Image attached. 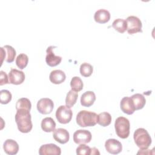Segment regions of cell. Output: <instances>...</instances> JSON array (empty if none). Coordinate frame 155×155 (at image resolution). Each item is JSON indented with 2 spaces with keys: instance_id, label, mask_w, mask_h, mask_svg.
Listing matches in <instances>:
<instances>
[{
  "instance_id": "obj_1",
  "label": "cell",
  "mask_w": 155,
  "mask_h": 155,
  "mask_svg": "<svg viewBox=\"0 0 155 155\" xmlns=\"http://www.w3.org/2000/svg\"><path fill=\"white\" fill-rule=\"evenodd\" d=\"M15 121L20 132L27 133L31 130L33 124L29 110L25 109L18 110L15 114Z\"/></svg>"
},
{
  "instance_id": "obj_2",
  "label": "cell",
  "mask_w": 155,
  "mask_h": 155,
  "mask_svg": "<svg viewBox=\"0 0 155 155\" xmlns=\"http://www.w3.org/2000/svg\"><path fill=\"white\" fill-rule=\"evenodd\" d=\"M76 122L81 127H93L97 124V114L87 110L80 111L76 116Z\"/></svg>"
},
{
  "instance_id": "obj_3",
  "label": "cell",
  "mask_w": 155,
  "mask_h": 155,
  "mask_svg": "<svg viewBox=\"0 0 155 155\" xmlns=\"http://www.w3.org/2000/svg\"><path fill=\"white\" fill-rule=\"evenodd\" d=\"M133 138L136 145L141 150L147 149L151 144V138L148 132L143 128H139L136 130Z\"/></svg>"
},
{
  "instance_id": "obj_4",
  "label": "cell",
  "mask_w": 155,
  "mask_h": 155,
  "mask_svg": "<svg viewBox=\"0 0 155 155\" xmlns=\"http://www.w3.org/2000/svg\"><path fill=\"white\" fill-rule=\"evenodd\" d=\"M116 133L121 139H126L130 134V124L129 120L123 116L117 117L114 123Z\"/></svg>"
},
{
  "instance_id": "obj_5",
  "label": "cell",
  "mask_w": 155,
  "mask_h": 155,
  "mask_svg": "<svg viewBox=\"0 0 155 155\" xmlns=\"http://www.w3.org/2000/svg\"><path fill=\"white\" fill-rule=\"evenodd\" d=\"M73 112L70 108L66 105L59 106L56 111V117L58 121L63 124H68L71 120Z\"/></svg>"
},
{
  "instance_id": "obj_6",
  "label": "cell",
  "mask_w": 155,
  "mask_h": 155,
  "mask_svg": "<svg viewBox=\"0 0 155 155\" xmlns=\"http://www.w3.org/2000/svg\"><path fill=\"white\" fill-rule=\"evenodd\" d=\"M127 31L130 34L142 32V24L140 19L135 16H130L126 19Z\"/></svg>"
},
{
  "instance_id": "obj_7",
  "label": "cell",
  "mask_w": 155,
  "mask_h": 155,
  "mask_svg": "<svg viewBox=\"0 0 155 155\" xmlns=\"http://www.w3.org/2000/svg\"><path fill=\"white\" fill-rule=\"evenodd\" d=\"M37 109L42 114H47L51 113L54 108L53 101L49 98L44 97L39 99L37 103Z\"/></svg>"
},
{
  "instance_id": "obj_8",
  "label": "cell",
  "mask_w": 155,
  "mask_h": 155,
  "mask_svg": "<svg viewBox=\"0 0 155 155\" xmlns=\"http://www.w3.org/2000/svg\"><path fill=\"white\" fill-rule=\"evenodd\" d=\"M91 138V133L87 130H78L73 134V140L77 144L89 143Z\"/></svg>"
},
{
  "instance_id": "obj_9",
  "label": "cell",
  "mask_w": 155,
  "mask_h": 155,
  "mask_svg": "<svg viewBox=\"0 0 155 155\" xmlns=\"http://www.w3.org/2000/svg\"><path fill=\"white\" fill-rule=\"evenodd\" d=\"M9 84L14 85L21 84L25 80V76L23 71L16 68H12L8 73Z\"/></svg>"
},
{
  "instance_id": "obj_10",
  "label": "cell",
  "mask_w": 155,
  "mask_h": 155,
  "mask_svg": "<svg viewBox=\"0 0 155 155\" xmlns=\"http://www.w3.org/2000/svg\"><path fill=\"white\" fill-rule=\"evenodd\" d=\"M106 150L110 154H117L122 151V145L121 143L115 139H109L105 143Z\"/></svg>"
},
{
  "instance_id": "obj_11",
  "label": "cell",
  "mask_w": 155,
  "mask_h": 155,
  "mask_svg": "<svg viewBox=\"0 0 155 155\" xmlns=\"http://www.w3.org/2000/svg\"><path fill=\"white\" fill-rule=\"evenodd\" d=\"M39 154L40 155H60L61 150L60 147L54 143H47L41 146L39 149Z\"/></svg>"
},
{
  "instance_id": "obj_12",
  "label": "cell",
  "mask_w": 155,
  "mask_h": 155,
  "mask_svg": "<svg viewBox=\"0 0 155 155\" xmlns=\"http://www.w3.org/2000/svg\"><path fill=\"white\" fill-rule=\"evenodd\" d=\"M54 47H56L50 46L46 50L47 55L45 56V62L50 67H55L59 65L62 61V57L59 56H56L54 54L53 48Z\"/></svg>"
},
{
  "instance_id": "obj_13",
  "label": "cell",
  "mask_w": 155,
  "mask_h": 155,
  "mask_svg": "<svg viewBox=\"0 0 155 155\" xmlns=\"http://www.w3.org/2000/svg\"><path fill=\"white\" fill-rule=\"evenodd\" d=\"M1 57L2 61L1 64L3 62V59L5 58V61L8 63H12L15 60L16 56V51L13 47L10 45H6L3 47L1 48Z\"/></svg>"
},
{
  "instance_id": "obj_14",
  "label": "cell",
  "mask_w": 155,
  "mask_h": 155,
  "mask_svg": "<svg viewBox=\"0 0 155 155\" xmlns=\"http://www.w3.org/2000/svg\"><path fill=\"white\" fill-rule=\"evenodd\" d=\"M53 137L56 142L61 144H64L68 142L70 134L67 130L62 128H59L54 130L53 131Z\"/></svg>"
},
{
  "instance_id": "obj_15",
  "label": "cell",
  "mask_w": 155,
  "mask_h": 155,
  "mask_svg": "<svg viewBox=\"0 0 155 155\" xmlns=\"http://www.w3.org/2000/svg\"><path fill=\"white\" fill-rule=\"evenodd\" d=\"M120 106L121 110L128 115L133 114L136 110L133 102L130 97H124L120 101Z\"/></svg>"
},
{
  "instance_id": "obj_16",
  "label": "cell",
  "mask_w": 155,
  "mask_h": 155,
  "mask_svg": "<svg viewBox=\"0 0 155 155\" xmlns=\"http://www.w3.org/2000/svg\"><path fill=\"white\" fill-rule=\"evenodd\" d=\"M4 151L10 155H14L18 153L19 150L18 143L13 139H7L3 144Z\"/></svg>"
},
{
  "instance_id": "obj_17",
  "label": "cell",
  "mask_w": 155,
  "mask_h": 155,
  "mask_svg": "<svg viewBox=\"0 0 155 155\" xmlns=\"http://www.w3.org/2000/svg\"><path fill=\"white\" fill-rule=\"evenodd\" d=\"M66 75L65 73L61 70H54L51 71L49 79L51 82L54 84H60L65 81Z\"/></svg>"
},
{
  "instance_id": "obj_18",
  "label": "cell",
  "mask_w": 155,
  "mask_h": 155,
  "mask_svg": "<svg viewBox=\"0 0 155 155\" xmlns=\"http://www.w3.org/2000/svg\"><path fill=\"white\" fill-rule=\"evenodd\" d=\"M110 19V12L105 9H99L94 15V21L99 24H105L109 21Z\"/></svg>"
},
{
  "instance_id": "obj_19",
  "label": "cell",
  "mask_w": 155,
  "mask_h": 155,
  "mask_svg": "<svg viewBox=\"0 0 155 155\" xmlns=\"http://www.w3.org/2000/svg\"><path fill=\"white\" fill-rule=\"evenodd\" d=\"M96 100V95L92 91H87L84 93L81 97V104L82 106L89 107L91 106Z\"/></svg>"
},
{
  "instance_id": "obj_20",
  "label": "cell",
  "mask_w": 155,
  "mask_h": 155,
  "mask_svg": "<svg viewBox=\"0 0 155 155\" xmlns=\"http://www.w3.org/2000/svg\"><path fill=\"white\" fill-rule=\"evenodd\" d=\"M56 128V123L53 118L47 117L44 118L41 122L42 130L47 133L54 131Z\"/></svg>"
},
{
  "instance_id": "obj_21",
  "label": "cell",
  "mask_w": 155,
  "mask_h": 155,
  "mask_svg": "<svg viewBox=\"0 0 155 155\" xmlns=\"http://www.w3.org/2000/svg\"><path fill=\"white\" fill-rule=\"evenodd\" d=\"M130 97L133 102L136 110H140L144 107L146 104V99L142 94L136 93L132 95Z\"/></svg>"
},
{
  "instance_id": "obj_22",
  "label": "cell",
  "mask_w": 155,
  "mask_h": 155,
  "mask_svg": "<svg viewBox=\"0 0 155 155\" xmlns=\"http://www.w3.org/2000/svg\"><path fill=\"white\" fill-rule=\"evenodd\" d=\"M111 116L108 112H102L97 114V123L102 127H107L111 124Z\"/></svg>"
},
{
  "instance_id": "obj_23",
  "label": "cell",
  "mask_w": 155,
  "mask_h": 155,
  "mask_svg": "<svg viewBox=\"0 0 155 155\" xmlns=\"http://www.w3.org/2000/svg\"><path fill=\"white\" fill-rule=\"evenodd\" d=\"M78 97V94L76 91L72 90H70L66 96L65 98V105L69 108L72 107L76 102Z\"/></svg>"
},
{
  "instance_id": "obj_24",
  "label": "cell",
  "mask_w": 155,
  "mask_h": 155,
  "mask_svg": "<svg viewBox=\"0 0 155 155\" xmlns=\"http://www.w3.org/2000/svg\"><path fill=\"white\" fill-rule=\"evenodd\" d=\"M112 27L120 33H124L127 30V22L124 19L118 18L115 19L112 24Z\"/></svg>"
},
{
  "instance_id": "obj_25",
  "label": "cell",
  "mask_w": 155,
  "mask_h": 155,
  "mask_svg": "<svg viewBox=\"0 0 155 155\" xmlns=\"http://www.w3.org/2000/svg\"><path fill=\"white\" fill-rule=\"evenodd\" d=\"M31 108V104L30 101L26 97H22L19 99L16 104V110L19 109H25L30 111Z\"/></svg>"
},
{
  "instance_id": "obj_26",
  "label": "cell",
  "mask_w": 155,
  "mask_h": 155,
  "mask_svg": "<svg viewBox=\"0 0 155 155\" xmlns=\"http://www.w3.org/2000/svg\"><path fill=\"white\" fill-rule=\"evenodd\" d=\"M83 82L82 79L78 76H74L70 81V87L71 90L78 92L83 89Z\"/></svg>"
},
{
  "instance_id": "obj_27",
  "label": "cell",
  "mask_w": 155,
  "mask_h": 155,
  "mask_svg": "<svg viewBox=\"0 0 155 155\" xmlns=\"http://www.w3.org/2000/svg\"><path fill=\"white\" fill-rule=\"evenodd\" d=\"M93 71V66L87 62L82 63L80 66V73L84 77H89Z\"/></svg>"
},
{
  "instance_id": "obj_28",
  "label": "cell",
  "mask_w": 155,
  "mask_h": 155,
  "mask_svg": "<svg viewBox=\"0 0 155 155\" xmlns=\"http://www.w3.org/2000/svg\"><path fill=\"white\" fill-rule=\"evenodd\" d=\"M28 56L24 53L19 54L16 59V64L21 70L26 67V66L28 64Z\"/></svg>"
},
{
  "instance_id": "obj_29",
  "label": "cell",
  "mask_w": 155,
  "mask_h": 155,
  "mask_svg": "<svg viewBox=\"0 0 155 155\" xmlns=\"http://www.w3.org/2000/svg\"><path fill=\"white\" fill-rule=\"evenodd\" d=\"M12 98V93L7 90H2L0 91V102L2 104H7Z\"/></svg>"
},
{
  "instance_id": "obj_30",
  "label": "cell",
  "mask_w": 155,
  "mask_h": 155,
  "mask_svg": "<svg viewBox=\"0 0 155 155\" xmlns=\"http://www.w3.org/2000/svg\"><path fill=\"white\" fill-rule=\"evenodd\" d=\"M76 154L78 155H90L91 154V148L84 143L76 148Z\"/></svg>"
},
{
  "instance_id": "obj_31",
  "label": "cell",
  "mask_w": 155,
  "mask_h": 155,
  "mask_svg": "<svg viewBox=\"0 0 155 155\" xmlns=\"http://www.w3.org/2000/svg\"><path fill=\"white\" fill-rule=\"evenodd\" d=\"M1 76H0V85H2L6 84H9V81L8 80V76L7 75L5 72L1 70L0 71Z\"/></svg>"
},
{
  "instance_id": "obj_32",
  "label": "cell",
  "mask_w": 155,
  "mask_h": 155,
  "mask_svg": "<svg viewBox=\"0 0 155 155\" xmlns=\"http://www.w3.org/2000/svg\"><path fill=\"white\" fill-rule=\"evenodd\" d=\"M91 154H100V153L96 148L93 147L91 148Z\"/></svg>"
}]
</instances>
